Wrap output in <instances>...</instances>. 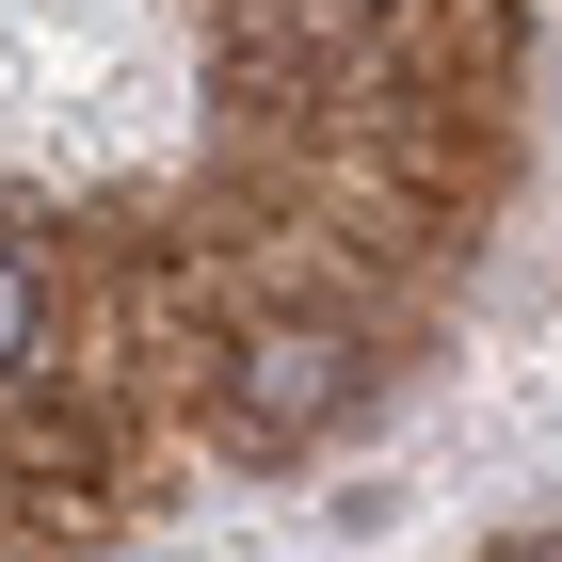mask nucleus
I'll use <instances>...</instances> for the list:
<instances>
[{"label":"nucleus","mask_w":562,"mask_h":562,"mask_svg":"<svg viewBox=\"0 0 562 562\" xmlns=\"http://www.w3.org/2000/svg\"><path fill=\"white\" fill-rule=\"evenodd\" d=\"M530 562H562V547H530Z\"/></svg>","instance_id":"3"},{"label":"nucleus","mask_w":562,"mask_h":562,"mask_svg":"<svg viewBox=\"0 0 562 562\" xmlns=\"http://www.w3.org/2000/svg\"><path fill=\"white\" fill-rule=\"evenodd\" d=\"M33 322H48V290H33V258H16V241H0V370H16V353H33Z\"/></svg>","instance_id":"2"},{"label":"nucleus","mask_w":562,"mask_h":562,"mask_svg":"<svg viewBox=\"0 0 562 562\" xmlns=\"http://www.w3.org/2000/svg\"><path fill=\"white\" fill-rule=\"evenodd\" d=\"M370 402V338L353 322H273L241 370H225V418H241V450H305L322 418H353Z\"/></svg>","instance_id":"1"}]
</instances>
